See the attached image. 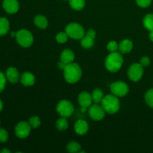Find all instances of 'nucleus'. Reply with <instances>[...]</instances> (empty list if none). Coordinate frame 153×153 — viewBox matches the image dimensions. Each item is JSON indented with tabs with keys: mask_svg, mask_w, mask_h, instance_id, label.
Segmentation results:
<instances>
[{
	"mask_svg": "<svg viewBox=\"0 0 153 153\" xmlns=\"http://www.w3.org/2000/svg\"><path fill=\"white\" fill-rule=\"evenodd\" d=\"M82 76L80 66L76 63H70L64 69V76L66 82L70 84H75L79 82Z\"/></svg>",
	"mask_w": 153,
	"mask_h": 153,
	"instance_id": "1",
	"label": "nucleus"
},
{
	"mask_svg": "<svg viewBox=\"0 0 153 153\" xmlns=\"http://www.w3.org/2000/svg\"><path fill=\"white\" fill-rule=\"evenodd\" d=\"M123 64L122 55L117 52H111L105 58V66L109 72L116 73L119 71Z\"/></svg>",
	"mask_w": 153,
	"mask_h": 153,
	"instance_id": "2",
	"label": "nucleus"
},
{
	"mask_svg": "<svg viewBox=\"0 0 153 153\" xmlns=\"http://www.w3.org/2000/svg\"><path fill=\"white\" fill-rule=\"evenodd\" d=\"M102 107L107 113L113 114L117 113L120 110V102L118 100V97L114 94H108L104 97L101 102Z\"/></svg>",
	"mask_w": 153,
	"mask_h": 153,
	"instance_id": "3",
	"label": "nucleus"
},
{
	"mask_svg": "<svg viewBox=\"0 0 153 153\" xmlns=\"http://www.w3.org/2000/svg\"><path fill=\"white\" fill-rule=\"evenodd\" d=\"M65 32L68 34L69 37L74 40H81L85 34L83 27L76 22L68 24L65 28Z\"/></svg>",
	"mask_w": 153,
	"mask_h": 153,
	"instance_id": "4",
	"label": "nucleus"
},
{
	"mask_svg": "<svg viewBox=\"0 0 153 153\" xmlns=\"http://www.w3.org/2000/svg\"><path fill=\"white\" fill-rule=\"evenodd\" d=\"M16 42L22 47L27 48L32 45L34 42V37L29 31L25 29H21L16 32Z\"/></svg>",
	"mask_w": 153,
	"mask_h": 153,
	"instance_id": "5",
	"label": "nucleus"
},
{
	"mask_svg": "<svg viewBox=\"0 0 153 153\" xmlns=\"http://www.w3.org/2000/svg\"><path fill=\"white\" fill-rule=\"evenodd\" d=\"M56 110L57 112L63 117H69L74 112V107L70 101L63 100L57 105Z\"/></svg>",
	"mask_w": 153,
	"mask_h": 153,
	"instance_id": "6",
	"label": "nucleus"
},
{
	"mask_svg": "<svg viewBox=\"0 0 153 153\" xmlns=\"http://www.w3.org/2000/svg\"><path fill=\"white\" fill-rule=\"evenodd\" d=\"M111 94L117 97H123L128 94L129 88L127 84L125 82L118 81L111 85Z\"/></svg>",
	"mask_w": 153,
	"mask_h": 153,
	"instance_id": "7",
	"label": "nucleus"
},
{
	"mask_svg": "<svg viewBox=\"0 0 153 153\" xmlns=\"http://www.w3.org/2000/svg\"><path fill=\"white\" fill-rule=\"evenodd\" d=\"M143 74V67L140 64L134 63L130 66L128 70V78L133 82H138L140 80Z\"/></svg>",
	"mask_w": 153,
	"mask_h": 153,
	"instance_id": "8",
	"label": "nucleus"
},
{
	"mask_svg": "<svg viewBox=\"0 0 153 153\" xmlns=\"http://www.w3.org/2000/svg\"><path fill=\"white\" fill-rule=\"evenodd\" d=\"M31 126L29 123L25 121H21L16 125L15 128V134L17 137L21 139H24L28 137L31 132Z\"/></svg>",
	"mask_w": 153,
	"mask_h": 153,
	"instance_id": "9",
	"label": "nucleus"
},
{
	"mask_svg": "<svg viewBox=\"0 0 153 153\" xmlns=\"http://www.w3.org/2000/svg\"><path fill=\"white\" fill-rule=\"evenodd\" d=\"M89 115L94 120L100 121L105 117V111L102 106L95 103L94 105H91L89 108Z\"/></svg>",
	"mask_w": 153,
	"mask_h": 153,
	"instance_id": "10",
	"label": "nucleus"
},
{
	"mask_svg": "<svg viewBox=\"0 0 153 153\" xmlns=\"http://www.w3.org/2000/svg\"><path fill=\"white\" fill-rule=\"evenodd\" d=\"M96 37V31L90 29L87 31L83 37L81 39V44L85 49H91L94 45V39Z\"/></svg>",
	"mask_w": 153,
	"mask_h": 153,
	"instance_id": "11",
	"label": "nucleus"
},
{
	"mask_svg": "<svg viewBox=\"0 0 153 153\" xmlns=\"http://www.w3.org/2000/svg\"><path fill=\"white\" fill-rule=\"evenodd\" d=\"M2 7L7 13H16L19 10V4L17 0H3Z\"/></svg>",
	"mask_w": 153,
	"mask_h": 153,
	"instance_id": "12",
	"label": "nucleus"
},
{
	"mask_svg": "<svg viewBox=\"0 0 153 153\" xmlns=\"http://www.w3.org/2000/svg\"><path fill=\"white\" fill-rule=\"evenodd\" d=\"M79 102L81 108H85L88 109L92 105L93 98L92 95L88 92H82L79 96Z\"/></svg>",
	"mask_w": 153,
	"mask_h": 153,
	"instance_id": "13",
	"label": "nucleus"
},
{
	"mask_svg": "<svg viewBox=\"0 0 153 153\" xmlns=\"http://www.w3.org/2000/svg\"><path fill=\"white\" fill-rule=\"evenodd\" d=\"M6 79L10 83H17L19 79V74L17 69L15 67H9L6 70Z\"/></svg>",
	"mask_w": 153,
	"mask_h": 153,
	"instance_id": "14",
	"label": "nucleus"
},
{
	"mask_svg": "<svg viewBox=\"0 0 153 153\" xmlns=\"http://www.w3.org/2000/svg\"><path fill=\"white\" fill-rule=\"evenodd\" d=\"M74 129L76 134H79V135H84V134L88 132V129H89V126H88V123L85 120H79L75 123Z\"/></svg>",
	"mask_w": 153,
	"mask_h": 153,
	"instance_id": "15",
	"label": "nucleus"
},
{
	"mask_svg": "<svg viewBox=\"0 0 153 153\" xmlns=\"http://www.w3.org/2000/svg\"><path fill=\"white\" fill-rule=\"evenodd\" d=\"M20 82L24 86H32L35 83V77L31 73L25 72L21 75Z\"/></svg>",
	"mask_w": 153,
	"mask_h": 153,
	"instance_id": "16",
	"label": "nucleus"
},
{
	"mask_svg": "<svg viewBox=\"0 0 153 153\" xmlns=\"http://www.w3.org/2000/svg\"><path fill=\"white\" fill-rule=\"evenodd\" d=\"M133 48V43L128 39L123 40L119 44V50L121 53H129Z\"/></svg>",
	"mask_w": 153,
	"mask_h": 153,
	"instance_id": "17",
	"label": "nucleus"
},
{
	"mask_svg": "<svg viewBox=\"0 0 153 153\" xmlns=\"http://www.w3.org/2000/svg\"><path fill=\"white\" fill-rule=\"evenodd\" d=\"M75 59V55L73 52L70 49H64L61 55V61L65 63L66 64H70V63L73 62Z\"/></svg>",
	"mask_w": 153,
	"mask_h": 153,
	"instance_id": "18",
	"label": "nucleus"
},
{
	"mask_svg": "<svg viewBox=\"0 0 153 153\" xmlns=\"http://www.w3.org/2000/svg\"><path fill=\"white\" fill-rule=\"evenodd\" d=\"M34 22L36 26L40 29H45L48 26V19L43 15H37L34 18Z\"/></svg>",
	"mask_w": 153,
	"mask_h": 153,
	"instance_id": "19",
	"label": "nucleus"
},
{
	"mask_svg": "<svg viewBox=\"0 0 153 153\" xmlns=\"http://www.w3.org/2000/svg\"><path fill=\"white\" fill-rule=\"evenodd\" d=\"M10 28L9 21L4 17H0V36H4L7 34Z\"/></svg>",
	"mask_w": 153,
	"mask_h": 153,
	"instance_id": "20",
	"label": "nucleus"
},
{
	"mask_svg": "<svg viewBox=\"0 0 153 153\" xmlns=\"http://www.w3.org/2000/svg\"><path fill=\"white\" fill-rule=\"evenodd\" d=\"M70 7L76 10H81L85 7V0H69Z\"/></svg>",
	"mask_w": 153,
	"mask_h": 153,
	"instance_id": "21",
	"label": "nucleus"
},
{
	"mask_svg": "<svg viewBox=\"0 0 153 153\" xmlns=\"http://www.w3.org/2000/svg\"><path fill=\"white\" fill-rule=\"evenodd\" d=\"M143 25L149 31H153V13L146 14L143 18Z\"/></svg>",
	"mask_w": 153,
	"mask_h": 153,
	"instance_id": "22",
	"label": "nucleus"
},
{
	"mask_svg": "<svg viewBox=\"0 0 153 153\" xmlns=\"http://www.w3.org/2000/svg\"><path fill=\"white\" fill-rule=\"evenodd\" d=\"M92 98H93V102L96 104H98V103L101 102L102 99L104 98V94H103L102 91L100 89H95L92 93Z\"/></svg>",
	"mask_w": 153,
	"mask_h": 153,
	"instance_id": "23",
	"label": "nucleus"
},
{
	"mask_svg": "<svg viewBox=\"0 0 153 153\" xmlns=\"http://www.w3.org/2000/svg\"><path fill=\"white\" fill-rule=\"evenodd\" d=\"M68 121L66 117H61L58 119L56 122V127L59 131H65L68 128Z\"/></svg>",
	"mask_w": 153,
	"mask_h": 153,
	"instance_id": "24",
	"label": "nucleus"
},
{
	"mask_svg": "<svg viewBox=\"0 0 153 153\" xmlns=\"http://www.w3.org/2000/svg\"><path fill=\"white\" fill-rule=\"evenodd\" d=\"M67 149L69 152H79L81 149V146L79 143H76V142H70V143H69L68 145H67Z\"/></svg>",
	"mask_w": 153,
	"mask_h": 153,
	"instance_id": "25",
	"label": "nucleus"
},
{
	"mask_svg": "<svg viewBox=\"0 0 153 153\" xmlns=\"http://www.w3.org/2000/svg\"><path fill=\"white\" fill-rule=\"evenodd\" d=\"M145 101L150 108H153V88L149 90L145 94Z\"/></svg>",
	"mask_w": 153,
	"mask_h": 153,
	"instance_id": "26",
	"label": "nucleus"
},
{
	"mask_svg": "<svg viewBox=\"0 0 153 153\" xmlns=\"http://www.w3.org/2000/svg\"><path fill=\"white\" fill-rule=\"evenodd\" d=\"M68 34L66 32H59L56 35V40L59 43H64L68 40Z\"/></svg>",
	"mask_w": 153,
	"mask_h": 153,
	"instance_id": "27",
	"label": "nucleus"
},
{
	"mask_svg": "<svg viewBox=\"0 0 153 153\" xmlns=\"http://www.w3.org/2000/svg\"><path fill=\"white\" fill-rule=\"evenodd\" d=\"M29 123L30 126H31V128H38L40 126V120L38 117H32L29 119Z\"/></svg>",
	"mask_w": 153,
	"mask_h": 153,
	"instance_id": "28",
	"label": "nucleus"
},
{
	"mask_svg": "<svg viewBox=\"0 0 153 153\" xmlns=\"http://www.w3.org/2000/svg\"><path fill=\"white\" fill-rule=\"evenodd\" d=\"M107 49L110 52H117L119 49V45L116 41H111L108 44Z\"/></svg>",
	"mask_w": 153,
	"mask_h": 153,
	"instance_id": "29",
	"label": "nucleus"
},
{
	"mask_svg": "<svg viewBox=\"0 0 153 153\" xmlns=\"http://www.w3.org/2000/svg\"><path fill=\"white\" fill-rule=\"evenodd\" d=\"M8 140V133L4 128H0V142L5 143Z\"/></svg>",
	"mask_w": 153,
	"mask_h": 153,
	"instance_id": "30",
	"label": "nucleus"
},
{
	"mask_svg": "<svg viewBox=\"0 0 153 153\" xmlns=\"http://www.w3.org/2000/svg\"><path fill=\"white\" fill-rule=\"evenodd\" d=\"M6 76H4L2 72L0 71V93L4 91L6 86Z\"/></svg>",
	"mask_w": 153,
	"mask_h": 153,
	"instance_id": "31",
	"label": "nucleus"
},
{
	"mask_svg": "<svg viewBox=\"0 0 153 153\" xmlns=\"http://www.w3.org/2000/svg\"><path fill=\"white\" fill-rule=\"evenodd\" d=\"M137 5L140 7H147L152 3V0H136Z\"/></svg>",
	"mask_w": 153,
	"mask_h": 153,
	"instance_id": "32",
	"label": "nucleus"
},
{
	"mask_svg": "<svg viewBox=\"0 0 153 153\" xmlns=\"http://www.w3.org/2000/svg\"><path fill=\"white\" fill-rule=\"evenodd\" d=\"M140 64H141L143 67H147V66H149V64H150V60H149V58H148V57H143V58H141V59H140Z\"/></svg>",
	"mask_w": 153,
	"mask_h": 153,
	"instance_id": "33",
	"label": "nucleus"
},
{
	"mask_svg": "<svg viewBox=\"0 0 153 153\" xmlns=\"http://www.w3.org/2000/svg\"><path fill=\"white\" fill-rule=\"evenodd\" d=\"M66 65H67V64H66L65 63H64V62H63V61H61V62L58 63V67H59V68L61 69V70H64V69L65 68Z\"/></svg>",
	"mask_w": 153,
	"mask_h": 153,
	"instance_id": "34",
	"label": "nucleus"
},
{
	"mask_svg": "<svg viewBox=\"0 0 153 153\" xmlns=\"http://www.w3.org/2000/svg\"><path fill=\"white\" fill-rule=\"evenodd\" d=\"M149 39L151 40V41L153 42V31H150V33H149Z\"/></svg>",
	"mask_w": 153,
	"mask_h": 153,
	"instance_id": "35",
	"label": "nucleus"
},
{
	"mask_svg": "<svg viewBox=\"0 0 153 153\" xmlns=\"http://www.w3.org/2000/svg\"><path fill=\"white\" fill-rule=\"evenodd\" d=\"M1 153H10V151L8 149H3L2 150H1Z\"/></svg>",
	"mask_w": 153,
	"mask_h": 153,
	"instance_id": "36",
	"label": "nucleus"
},
{
	"mask_svg": "<svg viewBox=\"0 0 153 153\" xmlns=\"http://www.w3.org/2000/svg\"><path fill=\"white\" fill-rule=\"evenodd\" d=\"M2 108H3V102H2V101L0 100V112L1 111Z\"/></svg>",
	"mask_w": 153,
	"mask_h": 153,
	"instance_id": "37",
	"label": "nucleus"
},
{
	"mask_svg": "<svg viewBox=\"0 0 153 153\" xmlns=\"http://www.w3.org/2000/svg\"><path fill=\"white\" fill-rule=\"evenodd\" d=\"M16 32H11V37H16Z\"/></svg>",
	"mask_w": 153,
	"mask_h": 153,
	"instance_id": "38",
	"label": "nucleus"
},
{
	"mask_svg": "<svg viewBox=\"0 0 153 153\" xmlns=\"http://www.w3.org/2000/svg\"><path fill=\"white\" fill-rule=\"evenodd\" d=\"M0 124H1V122H0Z\"/></svg>",
	"mask_w": 153,
	"mask_h": 153,
	"instance_id": "39",
	"label": "nucleus"
}]
</instances>
